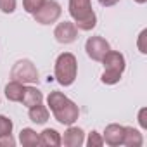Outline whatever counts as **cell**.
Listing matches in <instances>:
<instances>
[{
  "label": "cell",
  "mask_w": 147,
  "mask_h": 147,
  "mask_svg": "<svg viewBox=\"0 0 147 147\" xmlns=\"http://www.w3.org/2000/svg\"><path fill=\"white\" fill-rule=\"evenodd\" d=\"M47 106H49V111L54 114L55 121L64 126L75 125L80 118V107L62 92H57V90L50 92L47 97Z\"/></svg>",
  "instance_id": "cell-1"
},
{
  "label": "cell",
  "mask_w": 147,
  "mask_h": 147,
  "mask_svg": "<svg viewBox=\"0 0 147 147\" xmlns=\"http://www.w3.org/2000/svg\"><path fill=\"white\" fill-rule=\"evenodd\" d=\"M54 76L61 87H71L78 76V61L71 52H62L55 59Z\"/></svg>",
  "instance_id": "cell-2"
},
{
  "label": "cell",
  "mask_w": 147,
  "mask_h": 147,
  "mask_svg": "<svg viewBox=\"0 0 147 147\" xmlns=\"http://www.w3.org/2000/svg\"><path fill=\"white\" fill-rule=\"evenodd\" d=\"M100 62L104 64V73L100 76V82L104 85H116V83H119L123 73L126 69L125 55L121 52H118V50H109Z\"/></svg>",
  "instance_id": "cell-3"
},
{
  "label": "cell",
  "mask_w": 147,
  "mask_h": 147,
  "mask_svg": "<svg viewBox=\"0 0 147 147\" xmlns=\"http://www.w3.org/2000/svg\"><path fill=\"white\" fill-rule=\"evenodd\" d=\"M69 14L82 31H92L97 26V16L90 0H69Z\"/></svg>",
  "instance_id": "cell-4"
},
{
  "label": "cell",
  "mask_w": 147,
  "mask_h": 147,
  "mask_svg": "<svg viewBox=\"0 0 147 147\" xmlns=\"http://www.w3.org/2000/svg\"><path fill=\"white\" fill-rule=\"evenodd\" d=\"M11 80H16L23 85H35L38 83V69L30 59H19L14 62L11 69Z\"/></svg>",
  "instance_id": "cell-5"
},
{
  "label": "cell",
  "mask_w": 147,
  "mask_h": 147,
  "mask_svg": "<svg viewBox=\"0 0 147 147\" xmlns=\"http://www.w3.org/2000/svg\"><path fill=\"white\" fill-rule=\"evenodd\" d=\"M61 14H62V9H61L59 2H55V0H45L43 5L36 12H33V18L38 24L47 26V24H54L61 18Z\"/></svg>",
  "instance_id": "cell-6"
},
{
  "label": "cell",
  "mask_w": 147,
  "mask_h": 147,
  "mask_svg": "<svg viewBox=\"0 0 147 147\" xmlns=\"http://www.w3.org/2000/svg\"><path fill=\"white\" fill-rule=\"evenodd\" d=\"M109 50H111L109 42H107L106 38L99 36V35L90 36V38L87 40V43H85V52H87V55H88L92 61H97V62H100V61L104 59V55H106Z\"/></svg>",
  "instance_id": "cell-7"
},
{
  "label": "cell",
  "mask_w": 147,
  "mask_h": 147,
  "mask_svg": "<svg viewBox=\"0 0 147 147\" xmlns=\"http://www.w3.org/2000/svg\"><path fill=\"white\" fill-rule=\"evenodd\" d=\"M54 36L59 43L62 45H69L73 42H76L78 38V28L75 23H71V21H62L55 26L54 30Z\"/></svg>",
  "instance_id": "cell-8"
},
{
  "label": "cell",
  "mask_w": 147,
  "mask_h": 147,
  "mask_svg": "<svg viewBox=\"0 0 147 147\" xmlns=\"http://www.w3.org/2000/svg\"><path fill=\"white\" fill-rule=\"evenodd\" d=\"M61 144L66 147H82L85 144V131L80 126L69 125L64 135L61 137Z\"/></svg>",
  "instance_id": "cell-9"
},
{
  "label": "cell",
  "mask_w": 147,
  "mask_h": 147,
  "mask_svg": "<svg viewBox=\"0 0 147 147\" xmlns=\"http://www.w3.org/2000/svg\"><path fill=\"white\" fill-rule=\"evenodd\" d=\"M123 137H125V126L118 125V123H111L106 126L104 130V144L111 145V147H118V145H123Z\"/></svg>",
  "instance_id": "cell-10"
},
{
  "label": "cell",
  "mask_w": 147,
  "mask_h": 147,
  "mask_svg": "<svg viewBox=\"0 0 147 147\" xmlns=\"http://www.w3.org/2000/svg\"><path fill=\"white\" fill-rule=\"evenodd\" d=\"M21 102H23L26 107H33V106H36V104H42V102H43V94H42L36 87L28 85V87H24V94H23Z\"/></svg>",
  "instance_id": "cell-11"
},
{
  "label": "cell",
  "mask_w": 147,
  "mask_h": 147,
  "mask_svg": "<svg viewBox=\"0 0 147 147\" xmlns=\"http://www.w3.org/2000/svg\"><path fill=\"white\" fill-rule=\"evenodd\" d=\"M28 109H30V111H28V116H30V119H31L33 123H36V125H45V123L49 121L50 111H49L47 106L36 104V106H33V107H28Z\"/></svg>",
  "instance_id": "cell-12"
},
{
  "label": "cell",
  "mask_w": 147,
  "mask_h": 147,
  "mask_svg": "<svg viewBox=\"0 0 147 147\" xmlns=\"http://www.w3.org/2000/svg\"><path fill=\"white\" fill-rule=\"evenodd\" d=\"M4 92H5L7 100H11V102H21L23 94H24V85L19 83V82H16V80H11V82L5 85Z\"/></svg>",
  "instance_id": "cell-13"
},
{
  "label": "cell",
  "mask_w": 147,
  "mask_h": 147,
  "mask_svg": "<svg viewBox=\"0 0 147 147\" xmlns=\"http://www.w3.org/2000/svg\"><path fill=\"white\" fill-rule=\"evenodd\" d=\"M123 145H126V147H142V145H144V137H142V133H140L137 128H133V126H125Z\"/></svg>",
  "instance_id": "cell-14"
},
{
  "label": "cell",
  "mask_w": 147,
  "mask_h": 147,
  "mask_svg": "<svg viewBox=\"0 0 147 147\" xmlns=\"http://www.w3.org/2000/svg\"><path fill=\"white\" fill-rule=\"evenodd\" d=\"M40 135V145L45 147H59L61 145V133L54 128H45Z\"/></svg>",
  "instance_id": "cell-15"
},
{
  "label": "cell",
  "mask_w": 147,
  "mask_h": 147,
  "mask_svg": "<svg viewBox=\"0 0 147 147\" xmlns=\"http://www.w3.org/2000/svg\"><path fill=\"white\" fill-rule=\"evenodd\" d=\"M19 142L23 147H36L40 145V135L33 128H23L19 133Z\"/></svg>",
  "instance_id": "cell-16"
},
{
  "label": "cell",
  "mask_w": 147,
  "mask_h": 147,
  "mask_svg": "<svg viewBox=\"0 0 147 147\" xmlns=\"http://www.w3.org/2000/svg\"><path fill=\"white\" fill-rule=\"evenodd\" d=\"M12 128H14L12 119L4 116V114H0V137H2V135H11Z\"/></svg>",
  "instance_id": "cell-17"
},
{
  "label": "cell",
  "mask_w": 147,
  "mask_h": 147,
  "mask_svg": "<svg viewBox=\"0 0 147 147\" xmlns=\"http://www.w3.org/2000/svg\"><path fill=\"white\" fill-rule=\"evenodd\" d=\"M87 145H88V147H102V145H104V138H102V135H100L99 131L92 130V131L88 133Z\"/></svg>",
  "instance_id": "cell-18"
},
{
  "label": "cell",
  "mask_w": 147,
  "mask_h": 147,
  "mask_svg": "<svg viewBox=\"0 0 147 147\" xmlns=\"http://www.w3.org/2000/svg\"><path fill=\"white\" fill-rule=\"evenodd\" d=\"M43 2L45 0H23V7H24V11L28 14H33L43 5Z\"/></svg>",
  "instance_id": "cell-19"
},
{
  "label": "cell",
  "mask_w": 147,
  "mask_h": 147,
  "mask_svg": "<svg viewBox=\"0 0 147 147\" xmlns=\"http://www.w3.org/2000/svg\"><path fill=\"white\" fill-rule=\"evenodd\" d=\"M18 7V0H0V11L4 14H12Z\"/></svg>",
  "instance_id": "cell-20"
},
{
  "label": "cell",
  "mask_w": 147,
  "mask_h": 147,
  "mask_svg": "<svg viewBox=\"0 0 147 147\" xmlns=\"http://www.w3.org/2000/svg\"><path fill=\"white\" fill-rule=\"evenodd\" d=\"M145 38H147V30H142L140 35H138V42H137V47L140 50V54H147V47H145Z\"/></svg>",
  "instance_id": "cell-21"
},
{
  "label": "cell",
  "mask_w": 147,
  "mask_h": 147,
  "mask_svg": "<svg viewBox=\"0 0 147 147\" xmlns=\"http://www.w3.org/2000/svg\"><path fill=\"white\" fill-rule=\"evenodd\" d=\"M145 113H147V109L145 107H142L140 109V113H138V123H140V126L145 130L147 128V121H145Z\"/></svg>",
  "instance_id": "cell-22"
},
{
  "label": "cell",
  "mask_w": 147,
  "mask_h": 147,
  "mask_svg": "<svg viewBox=\"0 0 147 147\" xmlns=\"http://www.w3.org/2000/svg\"><path fill=\"white\" fill-rule=\"evenodd\" d=\"M97 2L102 5V7H113V5H116L119 0H97Z\"/></svg>",
  "instance_id": "cell-23"
},
{
  "label": "cell",
  "mask_w": 147,
  "mask_h": 147,
  "mask_svg": "<svg viewBox=\"0 0 147 147\" xmlns=\"http://www.w3.org/2000/svg\"><path fill=\"white\" fill-rule=\"evenodd\" d=\"M135 2H137V4H145L147 0H135Z\"/></svg>",
  "instance_id": "cell-24"
},
{
  "label": "cell",
  "mask_w": 147,
  "mask_h": 147,
  "mask_svg": "<svg viewBox=\"0 0 147 147\" xmlns=\"http://www.w3.org/2000/svg\"><path fill=\"white\" fill-rule=\"evenodd\" d=\"M0 102H2V100H0Z\"/></svg>",
  "instance_id": "cell-25"
}]
</instances>
